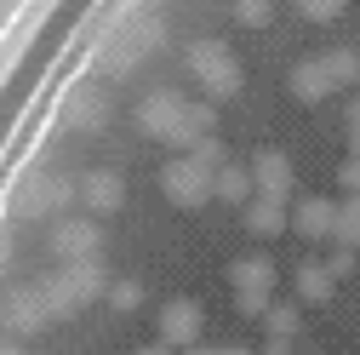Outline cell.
Returning a JSON list of instances; mask_svg holds the SVG:
<instances>
[{
    "instance_id": "obj_15",
    "label": "cell",
    "mask_w": 360,
    "mask_h": 355,
    "mask_svg": "<svg viewBox=\"0 0 360 355\" xmlns=\"http://www.w3.org/2000/svg\"><path fill=\"white\" fill-rule=\"evenodd\" d=\"M229 287H235V298H269L275 292V263L269 258H235L229 263Z\"/></svg>"
},
{
    "instance_id": "obj_21",
    "label": "cell",
    "mask_w": 360,
    "mask_h": 355,
    "mask_svg": "<svg viewBox=\"0 0 360 355\" xmlns=\"http://www.w3.org/2000/svg\"><path fill=\"white\" fill-rule=\"evenodd\" d=\"M263 327H269V338H297V327H303V304H269Z\"/></svg>"
},
{
    "instance_id": "obj_2",
    "label": "cell",
    "mask_w": 360,
    "mask_h": 355,
    "mask_svg": "<svg viewBox=\"0 0 360 355\" xmlns=\"http://www.w3.org/2000/svg\"><path fill=\"white\" fill-rule=\"evenodd\" d=\"M40 287H46V298H52V316L58 321H75L86 304L109 298V270H103L98 258H75V263H58Z\"/></svg>"
},
{
    "instance_id": "obj_4",
    "label": "cell",
    "mask_w": 360,
    "mask_h": 355,
    "mask_svg": "<svg viewBox=\"0 0 360 355\" xmlns=\"http://www.w3.org/2000/svg\"><path fill=\"white\" fill-rule=\"evenodd\" d=\"M166 40V23L155 18V12H138L126 29H115L103 46H98V69H115V75H126V69H138L155 46Z\"/></svg>"
},
{
    "instance_id": "obj_30",
    "label": "cell",
    "mask_w": 360,
    "mask_h": 355,
    "mask_svg": "<svg viewBox=\"0 0 360 355\" xmlns=\"http://www.w3.org/2000/svg\"><path fill=\"white\" fill-rule=\"evenodd\" d=\"M0 355H23V349H18V344H0Z\"/></svg>"
},
{
    "instance_id": "obj_24",
    "label": "cell",
    "mask_w": 360,
    "mask_h": 355,
    "mask_svg": "<svg viewBox=\"0 0 360 355\" xmlns=\"http://www.w3.org/2000/svg\"><path fill=\"white\" fill-rule=\"evenodd\" d=\"M292 6H297V18H309V23H332V18H343L349 0H292Z\"/></svg>"
},
{
    "instance_id": "obj_17",
    "label": "cell",
    "mask_w": 360,
    "mask_h": 355,
    "mask_svg": "<svg viewBox=\"0 0 360 355\" xmlns=\"http://www.w3.org/2000/svg\"><path fill=\"white\" fill-rule=\"evenodd\" d=\"M292 292H297V304H332V292H338V275L326 270V263H297Z\"/></svg>"
},
{
    "instance_id": "obj_1",
    "label": "cell",
    "mask_w": 360,
    "mask_h": 355,
    "mask_svg": "<svg viewBox=\"0 0 360 355\" xmlns=\"http://www.w3.org/2000/svg\"><path fill=\"white\" fill-rule=\"evenodd\" d=\"M138 132L143 138H155V144H166V149H177V155H189L195 144H206V138H217V109L200 98H184L177 86H160V92H143L138 98Z\"/></svg>"
},
{
    "instance_id": "obj_9",
    "label": "cell",
    "mask_w": 360,
    "mask_h": 355,
    "mask_svg": "<svg viewBox=\"0 0 360 355\" xmlns=\"http://www.w3.org/2000/svg\"><path fill=\"white\" fill-rule=\"evenodd\" d=\"M52 252H58L63 263L98 258V252H103V224H98L92 212H63V218H52Z\"/></svg>"
},
{
    "instance_id": "obj_28",
    "label": "cell",
    "mask_w": 360,
    "mask_h": 355,
    "mask_svg": "<svg viewBox=\"0 0 360 355\" xmlns=\"http://www.w3.org/2000/svg\"><path fill=\"white\" fill-rule=\"evenodd\" d=\"M326 270H332V275H338V281H343V275H349V270H354V258H349V247H338V258H326Z\"/></svg>"
},
{
    "instance_id": "obj_10",
    "label": "cell",
    "mask_w": 360,
    "mask_h": 355,
    "mask_svg": "<svg viewBox=\"0 0 360 355\" xmlns=\"http://www.w3.org/2000/svg\"><path fill=\"white\" fill-rule=\"evenodd\" d=\"M58 115H63L69 132H103L109 115H115V104H109V92H103L98 80H80V86H69V92H63Z\"/></svg>"
},
{
    "instance_id": "obj_20",
    "label": "cell",
    "mask_w": 360,
    "mask_h": 355,
    "mask_svg": "<svg viewBox=\"0 0 360 355\" xmlns=\"http://www.w3.org/2000/svg\"><path fill=\"white\" fill-rule=\"evenodd\" d=\"M332 241L349 247V252L360 247V195H343V201H338V230H332Z\"/></svg>"
},
{
    "instance_id": "obj_12",
    "label": "cell",
    "mask_w": 360,
    "mask_h": 355,
    "mask_svg": "<svg viewBox=\"0 0 360 355\" xmlns=\"http://www.w3.org/2000/svg\"><path fill=\"white\" fill-rule=\"evenodd\" d=\"M240 224H246V235L269 241V235L292 230V206H286V201H275V195H252V201H246V212H240Z\"/></svg>"
},
{
    "instance_id": "obj_6",
    "label": "cell",
    "mask_w": 360,
    "mask_h": 355,
    "mask_svg": "<svg viewBox=\"0 0 360 355\" xmlns=\"http://www.w3.org/2000/svg\"><path fill=\"white\" fill-rule=\"evenodd\" d=\"M58 316H52V298L40 281H23V287H6V298H0V327H6L12 338H34L46 332Z\"/></svg>"
},
{
    "instance_id": "obj_13",
    "label": "cell",
    "mask_w": 360,
    "mask_h": 355,
    "mask_svg": "<svg viewBox=\"0 0 360 355\" xmlns=\"http://www.w3.org/2000/svg\"><path fill=\"white\" fill-rule=\"evenodd\" d=\"M292 230H297L303 241H326V235L338 230V201H326V195H303V201L292 206Z\"/></svg>"
},
{
    "instance_id": "obj_8",
    "label": "cell",
    "mask_w": 360,
    "mask_h": 355,
    "mask_svg": "<svg viewBox=\"0 0 360 355\" xmlns=\"http://www.w3.org/2000/svg\"><path fill=\"white\" fill-rule=\"evenodd\" d=\"M206 332V304L195 298H166L160 304V316H155V338L172 344V349H195Z\"/></svg>"
},
{
    "instance_id": "obj_5",
    "label": "cell",
    "mask_w": 360,
    "mask_h": 355,
    "mask_svg": "<svg viewBox=\"0 0 360 355\" xmlns=\"http://www.w3.org/2000/svg\"><path fill=\"white\" fill-rule=\"evenodd\" d=\"M189 75L200 80L206 104H223V98L240 92V58L223 46V40H195L189 46Z\"/></svg>"
},
{
    "instance_id": "obj_7",
    "label": "cell",
    "mask_w": 360,
    "mask_h": 355,
    "mask_svg": "<svg viewBox=\"0 0 360 355\" xmlns=\"http://www.w3.org/2000/svg\"><path fill=\"white\" fill-rule=\"evenodd\" d=\"M160 195H166L172 206L195 212V206H206V195H217V172H206L195 155H172V161L160 166Z\"/></svg>"
},
{
    "instance_id": "obj_29",
    "label": "cell",
    "mask_w": 360,
    "mask_h": 355,
    "mask_svg": "<svg viewBox=\"0 0 360 355\" xmlns=\"http://www.w3.org/2000/svg\"><path fill=\"white\" fill-rule=\"evenodd\" d=\"M131 355H172V344H160V338H155V344H143V349H131Z\"/></svg>"
},
{
    "instance_id": "obj_26",
    "label": "cell",
    "mask_w": 360,
    "mask_h": 355,
    "mask_svg": "<svg viewBox=\"0 0 360 355\" xmlns=\"http://www.w3.org/2000/svg\"><path fill=\"white\" fill-rule=\"evenodd\" d=\"M184 355H257V349H246V344H195Z\"/></svg>"
},
{
    "instance_id": "obj_18",
    "label": "cell",
    "mask_w": 360,
    "mask_h": 355,
    "mask_svg": "<svg viewBox=\"0 0 360 355\" xmlns=\"http://www.w3.org/2000/svg\"><path fill=\"white\" fill-rule=\"evenodd\" d=\"M321 63H326L332 92H349V86L360 80V52L354 46H332V52H321Z\"/></svg>"
},
{
    "instance_id": "obj_22",
    "label": "cell",
    "mask_w": 360,
    "mask_h": 355,
    "mask_svg": "<svg viewBox=\"0 0 360 355\" xmlns=\"http://www.w3.org/2000/svg\"><path fill=\"white\" fill-rule=\"evenodd\" d=\"M109 309H115V316H131V309H143V281H138V275L109 281Z\"/></svg>"
},
{
    "instance_id": "obj_27",
    "label": "cell",
    "mask_w": 360,
    "mask_h": 355,
    "mask_svg": "<svg viewBox=\"0 0 360 355\" xmlns=\"http://www.w3.org/2000/svg\"><path fill=\"white\" fill-rule=\"evenodd\" d=\"M343 120H349V155H360V98L349 104V115H343Z\"/></svg>"
},
{
    "instance_id": "obj_16",
    "label": "cell",
    "mask_w": 360,
    "mask_h": 355,
    "mask_svg": "<svg viewBox=\"0 0 360 355\" xmlns=\"http://www.w3.org/2000/svg\"><path fill=\"white\" fill-rule=\"evenodd\" d=\"M286 92H292L297 104H321V98H332L326 63H321V58H297V63H292V75H286Z\"/></svg>"
},
{
    "instance_id": "obj_19",
    "label": "cell",
    "mask_w": 360,
    "mask_h": 355,
    "mask_svg": "<svg viewBox=\"0 0 360 355\" xmlns=\"http://www.w3.org/2000/svg\"><path fill=\"white\" fill-rule=\"evenodd\" d=\"M252 195H257V184H252V166H235V161H229V166L217 172V201H229V206H246Z\"/></svg>"
},
{
    "instance_id": "obj_23",
    "label": "cell",
    "mask_w": 360,
    "mask_h": 355,
    "mask_svg": "<svg viewBox=\"0 0 360 355\" xmlns=\"http://www.w3.org/2000/svg\"><path fill=\"white\" fill-rule=\"evenodd\" d=\"M235 23L240 29H269L275 23V0H235Z\"/></svg>"
},
{
    "instance_id": "obj_3",
    "label": "cell",
    "mask_w": 360,
    "mask_h": 355,
    "mask_svg": "<svg viewBox=\"0 0 360 355\" xmlns=\"http://www.w3.org/2000/svg\"><path fill=\"white\" fill-rule=\"evenodd\" d=\"M69 201H80V184H69V178L52 172V166L18 172V178H12V195H6V206H12L18 218H63Z\"/></svg>"
},
{
    "instance_id": "obj_11",
    "label": "cell",
    "mask_w": 360,
    "mask_h": 355,
    "mask_svg": "<svg viewBox=\"0 0 360 355\" xmlns=\"http://www.w3.org/2000/svg\"><path fill=\"white\" fill-rule=\"evenodd\" d=\"M80 201H86V212H92V218L120 212V206H126V178H120L115 166H92V172L80 178Z\"/></svg>"
},
{
    "instance_id": "obj_25",
    "label": "cell",
    "mask_w": 360,
    "mask_h": 355,
    "mask_svg": "<svg viewBox=\"0 0 360 355\" xmlns=\"http://www.w3.org/2000/svg\"><path fill=\"white\" fill-rule=\"evenodd\" d=\"M338 184H343V195H360V155H349L338 166Z\"/></svg>"
},
{
    "instance_id": "obj_14",
    "label": "cell",
    "mask_w": 360,
    "mask_h": 355,
    "mask_svg": "<svg viewBox=\"0 0 360 355\" xmlns=\"http://www.w3.org/2000/svg\"><path fill=\"white\" fill-rule=\"evenodd\" d=\"M246 166H252L257 195H275V201H286V195H292V161H286L281 149H257Z\"/></svg>"
}]
</instances>
